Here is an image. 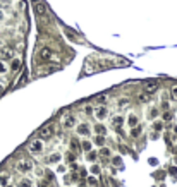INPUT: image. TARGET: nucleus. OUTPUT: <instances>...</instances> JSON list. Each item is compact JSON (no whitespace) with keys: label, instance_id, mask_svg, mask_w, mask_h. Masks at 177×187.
Instances as JSON below:
<instances>
[{"label":"nucleus","instance_id":"nucleus-9","mask_svg":"<svg viewBox=\"0 0 177 187\" xmlns=\"http://www.w3.org/2000/svg\"><path fill=\"white\" fill-rule=\"evenodd\" d=\"M129 105H131L129 98H119L117 100V108L119 110H125V108H129Z\"/></svg>","mask_w":177,"mask_h":187},{"label":"nucleus","instance_id":"nucleus-37","mask_svg":"<svg viewBox=\"0 0 177 187\" xmlns=\"http://www.w3.org/2000/svg\"><path fill=\"white\" fill-rule=\"evenodd\" d=\"M4 17H5V16H4V11H2V9H0V22L4 21Z\"/></svg>","mask_w":177,"mask_h":187},{"label":"nucleus","instance_id":"nucleus-1","mask_svg":"<svg viewBox=\"0 0 177 187\" xmlns=\"http://www.w3.org/2000/svg\"><path fill=\"white\" fill-rule=\"evenodd\" d=\"M34 167H33V162H31V160H19V162L16 163V170H17L19 173H28Z\"/></svg>","mask_w":177,"mask_h":187},{"label":"nucleus","instance_id":"nucleus-7","mask_svg":"<svg viewBox=\"0 0 177 187\" xmlns=\"http://www.w3.org/2000/svg\"><path fill=\"white\" fill-rule=\"evenodd\" d=\"M110 124H112V127L119 129L122 124H124V118H122V115H120V114H119V115H114V117L110 118Z\"/></svg>","mask_w":177,"mask_h":187},{"label":"nucleus","instance_id":"nucleus-14","mask_svg":"<svg viewBox=\"0 0 177 187\" xmlns=\"http://www.w3.org/2000/svg\"><path fill=\"white\" fill-rule=\"evenodd\" d=\"M78 132L81 134V136H89V129H88V125H86V124H79Z\"/></svg>","mask_w":177,"mask_h":187},{"label":"nucleus","instance_id":"nucleus-28","mask_svg":"<svg viewBox=\"0 0 177 187\" xmlns=\"http://www.w3.org/2000/svg\"><path fill=\"white\" fill-rule=\"evenodd\" d=\"M89 148H91V143H89V141H84V143H83V149H86L89 153Z\"/></svg>","mask_w":177,"mask_h":187},{"label":"nucleus","instance_id":"nucleus-31","mask_svg":"<svg viewBox=\"0 0 177 187\" xmlns=\"http://www.w3.org/2000/svg\"><path fill=\"white\" fill-rule=\"evenodd\" d=\"M157 115H158V112H157V110H155V108H153V110H151V112H150V115H148V117H150V118H155V117H157Z\"/></svg>","mask_w":177,"mask_h":187},{"label":"nucleus","instance_id":"nucleus-15","mask_svg":"<svg viewBox=\"0 0 177 187\" xmlns=\"http://www.w3.org/2000/svg\"><path fill=\"white\" fill-rule=\"evenodd\" d=\"M9 175L7 173H0V187H7L9 185Z\"/></svg>","mask_w":177,"mask_h":187},{"label":"nucleus","instance_id":"nucleus-20","mask_svg":"<svg viewBox=\"0 0 177 187\" xmlns=\"http://www.w3.org/2000/svg\"><path fill=\"white\" fill-rule=\"evenodd\" d=\"M19 187H33V182L30 179H22L19 180Z\"/></svg>","mask_w":177,"mask_h":187},{"label":"nucleus","instance_id":"nucleus-35","mask_svg":"<svg viewBox=\"0 0 177 187\" xmlns=\"http://www.w3.org/2000/svg\"><path fill=\"white\" fill-rule=\"evenodd\" d=\"M163 118H165V120H170V118H172V114H170V112H165V115H163Z\"/></svg>","mask_w":177,"mask_h":187},{"label":"nucleus","instance_id":"nucleus-33","mask_svg":"<svg viewBox=\"0 0 177 187\" xmlns=\"http://www.w3.org/2000/svg\"><path fill=\"white\" fill-rule=\"evenodd\" d=\"M88 184H89V185H96V179H93V177H89V179H88Z\"/></svg>","mask_w":177,"mask_h":187},{"label":"nucleus","instance_id":"nucleus-38","mask_svg":"<svg viewBox=\"0 0 177 187\" xmlns=\"http://www.w3.org/2000/svg\"><path fill=\"white\" fill-rule=\"evenodd\" d=\"M2 93H4V86L0 84V95H2Z\"/></svg>","mask_w":177,"mask_h":187},{"label":"nucleus","instance_id":"nucleus-6","mask_svg":"<svg viewBox=\"0 0 177 187\" xmlns=\"http://www.w3.org/2000/svg\"><path fill=\"white\" fill-rule=\"evenodd\" d=\"M38 57H40L41 60L52 59V48H50V47H41L40 51H38Z\"/></svg>","mask_w":177,"mask_h":187},{"label":"nucleus","instance_id":"nucleus-25","mask_svg":"<svg viewBox=\"0 0 177 187\" xmlns=\"http://www.w3.org/2000/svg\"><path fill=\"white\" fill-rule=\"evenodd\" d=\"M100 154H102V156H105V158H108V156H110V149H108V148H103V149L100 151Z\"/></svg>","mask_w":177,"mask_h":187},{"label":"nucleus","instance_id":"nucleus-23","mask_svg":"<svg viewBox=\"0 0 177 187\" xmlns=\"http://www.w3.org/2000/svg\"><path fill=\"white\" fill-rule=\"evenodd\" d=\"M96 100H98V103H100V106H105V101H107V96H105V95H100L98 96V98H96Z\"/></svg>","mask_w":177,"mask_h":187},{"label":"nucleus","instance_id":"nucleus-16","mask_svg":"<svg viewBox=\"0 0 177 187\" xmlns=\"http://www.w3.org/2000/svg\"><path fill=\"white\" fill-rule=\"evenodd\" d=\"M95 132L98 134V136H105V134H107V129H105V125L98 124V125L95 127Z\"/></svg>","mask_w":177,"mask_h":187},{"label":"nucleus","instance_id":"nucleus-8","mask_svg":"<svg viewBox=\"0 0 177 187\" xmlns=\"http://www.w3.org/2000/svg\"><path fill=\"white\" fill-rule=\"evenodd\" d=\"M158 91V84H157V82H148L146 86H144V93H146V95H153V93H157Z\"/></svg>","mask_w":177,"mask_h":187},{"label":"nucleus","instance_id":"nucleus-21","mask_svg":"<svg viewBox=\"0 0 177 187\" xmlns=\"http://www.w3.org/2000/svg\"><path fill=\"white\" fill-rule=\"evenodd\" d=\"M86 158H88V162H96V158H98V153H96V151H89V153L86 154Z\"/></svg>","mask_w":177,"mask_h":187},{"label":"nucleus","instance_id":"nucleus-39","mask_svg":"<svg viewBox=\"0 0 177 187\" xmlns=\"http://www.w3.org/2000/svg\"><path fill=\"white\" fill-rule=\"evenodd\" d=\"M33 2H34V4H36V2H40V0H33Z\"/></svg>","mask_w":177,"mask_h":187},{"label":"nucleus","instance_id":"nucleus-26","mask_svg":"<svg viewBox=\"0 0 177 187\" xmlns=\"http://www.w3.org/2000/svg\"><path fill=\"white\" fill-rule=\"evenodd\" d=\"M84 114H86V115H93V106L86 105V106H84Z\"/></svg>","mask_w":177,"mask_h":187},{"label":"nucleus","instance_id":"nucleus-17","mask_svg":"<svg viewBox=\"0 0 177 187\" xmlns=\"http://www.w3.org/2000/svg\"><path fill=\"white\" fill-rule=\"evenodd\" d=\"M138 100H139V103H148L151 100V96L146 95V93H139V95H138Z\"/></svg>","mask_w":177,"mask_h":187},{"label":"nucleus","instance_id":"nucleus-40","mask_svg":"<svg viewBox=\"0 0 177 187\" xmlns=\"http://www.w3.org/2000/svg\"><path fill=\"white\" fill-rule=\"evenodd\" d=\"M7 187H14V185H7Z\"/></svg>","mask_w":177,"mask_h":187},{"label":"nucleus","instance_id":"nucleus-32","mask_svg":"<svg viewBox=\"0 0 177 187\" xmlns=\"http://www.w3.org/2000/svg\"><path fill=\"white\" fill-rule=\"evenodd\" d=\"M74 160H76V156L72 153H67V162H74Z\"/></svg>","mask_w":177,"mask_h":187},{"label":"nucleus","instance_id":"nucleus-34","mask_svg":"<svg viewBox=\"0 0 177 187\" xmlns=\"http://www.w3.org/2000/svg\"><path fill=\"white\" fill-rule=\"evenodd\" d=\"M91 172H93V173H98V172H100V167H98V165H93V167H91Z\"/></svg>","mask_w":177,"mask_h":187},{"label":"nucleus","instance_id":"nucleus-2","mask_svg":"<svg viewBox=\"0 0 177 187\" xmlns=\"http://www.w3.org/2000/svg\"><path fill=\"white\" fill-rule=\"evenodd\" d=\"M28 151H30V153H33V154L41 153V151H43V141H41V139L30 141V144H28Z\"/></svg>","mask_w":177,"mask_h":187},{"label":"nucleus","instance_id":"nucleus-4","mask_svg":"<svg viewBox=\"0 0 177 187\" xmlns=\"http://www.w3.org/2000/svg\"><path fill=\"white\" fill-rule=\"evenodd\" d=\"M62 125L66 129H72V127H76V118H74V115H70V114H64L62 115Z\"/></svg>","mask_w":177,"mask_h":187},{"label":"nucleus","instance_id":"nucleus-19","mask_svg":"<svg viewBox=\"0 0 177 187\" xmlns=\"http://www.w3.org/2000/svg\"><path fill=\"white\" fill-rule=\"evenodd\" d=\"M19 67H21V59H12L11 70H19Z\"/></svg>","mask_w":177,"mask_h":187},{"label":"nucleus","instance_id":"nucleus-27","mask_svg":"<svg viewBox=\"0 0 177 187\" xmlns=\"http://www.w3.org/2000/svg\"><path fill=\"white\" fill-rule=\"evenodd\" d=\"M34 173H36V177H43V175H45V170H43V168H40V167H38V168L34 170Z\"/></svg>","mask_w":177,"mask_h":187},{"label":"nucleus","instance_id":"nucleus-22","mask_svg":"<svg viewBox=\"0 0 177 187\" xmlns=\"http://www.w3.org/2000/svg\"><path fill=\"white\" fill-rule=\"evenodd\" d=\"M95 144L96 146H105V136H96L95 137Z\"/></svg>","mask_w":177,"mask_h":187},{"label":"nucleus","instance_id":"nucleus-29","mask_svg":"<svg viewBox=\"0 0 177 187\" xmlns=\"http://www.w3.org/2000/svg\"><path fill=\"white\" fill-rule=\"evenodd\" d=\"M5 72H7V67H5V64L0 60V74H5Z\"/></svg>","mask_w":177,"mask_h":187},{"label":"nucleus","instance_id":"nucleus-18","mask_svg":"<svg viewBox=\"0 0 177 187\" xmlns=\"http://www.w3.org/2000/svg\"><path fill=\"white\" fill-rule=\"evenodd\" d=\"M141 132H143V127H141V125H136V127L131 129V136H133V137H138Z\"/></svg>","mask_w":177,"mask_h":187},{"label":"nucleus","instance_id":"nucleus-36","mask_svg":"<svg viewBox=\"0 0 177 187\" xmlns=\"http://www.w3.org/2000/svg\"><path fill=\"white\" fill-rule=\"evenodd\" d=\"M114 163H115V165H122V162H120V158H114Z\"/></svg>","mask_w":177,"mask_h":187},{"label":"nucleus","instance_id":"nucleus-3","mask_svg":"<svg viewBox=\"0 0 177 187\" xmlns=\"http://www.w3.org/2000/svg\"><path fill=\"white\" fill-rule=\"evenodd\" d=\"M53 136V125H43V127L38 131V139H50Z\"/></svg>","mask_w":177,"mask_h":187},{"label":"nucleus","instance_id":"nucleus-30","mask_svg":"<svg viewBox=\"0 0 177 187\" xmlns=\"http://www.w3.org/2000/svg\"><path fill=\"white\" fill-rule=\"evenodd\" d=\"M162 127H163L162 122H155V125H153V129H155V131H162Z\"/></svg>","mask_w":177,"mask_h":187},{"label":"nucleus","instance_id":"nucleus-10","mask_svg":"<svg viewBox=\"0 0 177 187\" xmlns=\"http://www.w3.org/2000/svg\"><path fill=\"white\" fill-rule=\"evenodd\" d=\"M34 12H36L38 16H45V12H47V7H45V4L41 2V0L34 4Z\"/></svg>","mask_w":177,"mask_h":187},{"label":"nucleus","instance_id":"nucleus-12","mask_svg":"<svg viewBox=\"0 0 177 187\" xmlns=\"http://www.w3.org/2000/svg\"><path fill=\"white\" fill-rule=\"evenodd\" d=\"M60 160H62V154H60V153H52L50 156L47 158L48 163H59Z\"/></svg>","mask_w":177,"mask_h":187},{"label":"nucleus","instance_id":"nucleus-24","mask_svg":"<svg viewBox=\"0 0 177 187\" xmlns=\"http://www.w3.org/2000/svg\"><path fill=\"white\" fill-rule=\"evenodd\" d=\"M170 96H172V100H177V86H172V89H170Z\"/></svg>","mask_w":177,"mask_h":187},{"label":"nucleus","instance_id":"nucleus-5","mask_svg":"<svg viewBox=\"0 0 177 187\" xmlns=\"http://www.w3.org/2000/svg\"><path fill=\"white\" fill-rule=\"evenodd\" d=\"M93 112H95V117L98 118V120H105V118L108 117V108L107 106H100L98 105Z\"/></svg>","mask_w":177,"mask_h":187},{"label":"nucleus","instance_id":"nucleus-11","mask_svg":"<svg viewBox=\"0 0 177 187\" xmlns=\"http://www.w3.org/2000/svg\"><path fill=\"white\" fill-rule=\"evenodd\" d=\"M2 59H5V60H12L14 59V50H12V48H4V50H2Z\"/></svg>","mask_w":177,"mask_h":187},{"label":"nucleus","instance_id":"nucleus-13","mask_svg":"<svg viewBox=\"0 0 177 187\" xmlns=\"http://www.w3.org/2000/svg\"><path fill=\"white\" fill-rule=\"evenodd\" d=\"M127 124H129V127H131V129H133V127H136V125H139V124H138V115H136V114H129Z\"/></svg>","mask_w":177,"mask_h":187}]
</instances>
